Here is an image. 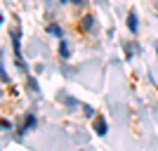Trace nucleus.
<instances>
[{"label": "nucleus", "mask_w": 158, "mask_h": 151, "mask_svg": "<svg viewBox=\"0 0 158 151\" xmlns=\"http://www.w3.org/2000/svg\"><path fill=\"white\" fill-rule=\"evenodd\" d=\"M156 57H158V50H156Z\"/></svg>", "instance_id": "10"}, {"label": "nucleus", "mask_w": 158, "mask_h": 151, "mask_svg": "<svg viewBox=\"0 0 158 151\" xmlns=\"http://www.w3.org/2000/svg\"><path fill=\"white\" fill-rule=\"evenodd\" d=\"M61 2H71V0H61Z\"/></svg>", "instance_id": "9"}, {"label": "nucleus", "mask_w": 158, "mask_h": 151, "mask_svg": "<svg viewBox=\"0 0 158 151\" xmlns=\"http://www.w3.org/2000/svg\"><path fill=\"white\" fill-rule=\"evenodd\" d=\"M28 128H35V116L33 113H28L26 120H24V130H28Z\"/></svg>", "instance_id": "6"}, {"label": "nucleus", "mask_w": 158, "mask_h": 151, "mask_svg": "<svg viewBox=\"0 0 158 151\" xmlns=\"http://www.w3.org/2000/svg\"><path fill=\"white\" fill-rule=\"evenodd\" d=\"M92 26H94V17H92V14H85V19H83V28L90 31Z\"/></svg>", "instance_id": "5"}, {"label": "nucleus", "mask_w": 158, "mask_h": 151, "mask_svg": "<svg viewBox=\"0 0 158 151\" xmlns=\"http://www.w3.org/2000/svg\"><path fill=\"white\" fill-rule=\"evenodd\" d=\"M94 132H97V135H102V137L109 132V125H106V120L102 118V116H97V118H94Z\"/></svg>", "instance_id": "1"}, {"label": "nucleus", "mask_w": 158, "mask_h": 151, "mask_svg": "<svg viewBox=\"0 0 158 151\" xmlns=\"http://www.w3.org/2000/svg\"><path fill=\"white\" fill-rule=\"evenodd\" d=\"M127 28H130V33H137V28H139V24H137V12H135V10H130V12H127Z\"/></svg>", "instance_id": "2"}, {"label": "nucleus", "mask_w": 158, "mask_h": 151, "mask_svg": "<svg viewBox=\"0 0 158 151\" xmlns=\"http://www.w3.org/2000/svg\"><path fill=\"white\" fill-rule=\"evenodd\" d=\"M83 113H85V116H90V118H92V116H94V109H92V106H83Z\"/></svg>", "instance_id": "7"}, {"label": "nucleus", "mask_w": 158, "mask_h": 151, "mask_svg": "<svg viewBox=\"0 0 158 151\" xmlns=\"http://www.w3.org/2000/svg\"><path fill=\"white\" fill-rule=\"evenodd\" d=\"M71 2H76V5H83V2H85V0H71Z\"/></svg>", "instance_id": "8"}, {"label": "nucleus", "mask_w": 158, "mask_h": 151, "mask_svg": "<svg viewBox=\"0 0 158 151\" xmlns=\"http://www.w3.org/2000/svg\"><path fill=\"white\" fill-rule=\"evenodd\" d=\"M47 33H50V36H57V38H61V36H64V31H61L59 24H47Z\"/></svg>", "instance_id": "4"}, {"label": "nucleus", "mask_w": 158, "mask_h": 151, "mask_svg": "<svg viewBox=\"0 0 158 151\" xmlns=\"http://www.w3.org/2000/svg\"><path fill=\"white\" fill-rule=\"evenodd\" d=\"M59 57H61V59H69V57H71V45H69L66 40L59 43Z\"/></svg>", "instance_id": "3"}]
</instances>
